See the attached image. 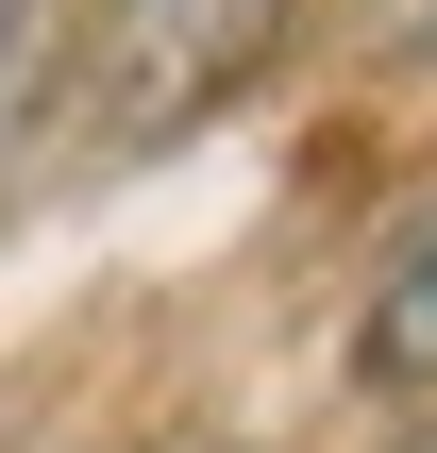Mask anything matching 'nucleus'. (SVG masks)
<instances>
[{"label": "nucleus", "mask_w": 437, "mask_h": 453, "mask_svg": "<svg viewBox=\"0 0 437 453\" xmlns=\"http://www.w3.org/2000/svg\"><path fill=\"white\" fill-rule=\"evenodd\" d=\"M286 17L303 0H84V34L51 67L67 168H135V151H185L202 118H236L286 67Z\"/></svg>", "instance_id": "obj_1"}, {"label": "nucleus", "mask_w": 437, "mask_h": 453, "mask_svg": "<svg viewBox=\"0 0 437 453\" xmlns=\"http://www.w3.org/2000/svg\"><path fill=\"white\" fill-rule=\"evenodd\" d=\"M354 370H371L387 403H437V202L404 219V252H387L371 303H354Z\"/></svg>", "instance_id": "obj_2"}, {"label": "nucleus", "mask_w": 437, "mask_h": 453, "mask_svg": "<svg viewBox=\"0 0 437 453\" xmlns=\"http://www.w3.org/2000/svg\"><path fill=\"white\" fill-rule=\"evenodd\" d=\"M51 101V50H34V0H0V168H17V118Z\"/></svg>", "instance_id": "obj_3"}, {"label": "nucleus", "mask_w": 437, "mask_h": 453, "mask_svg": "<svg viewBox=\"0 0 437 453\" xmlns=\"http://www.w3.org/2000/svg\"><path fill=\"white\" fill-rule=\"evenodd\" d=\"M371 50H387V67H421V50H437V0H371Z\"/></svg>", "instance_id": "obj_4"}, {"label": "nucleus", "mask_w": 437, "mask_h": 453, "mask_svg": "<svg viewBox=\"0 0 437 453\" xmlns=\"http://www.w3.org/2000/svg\"><path fill=\"white\" fill-rule=\"evenodd\" d=\"M387 453H437V420H404V437H387Z\"/></svg>", "instance_id": "obj_5"}]
</instances>
